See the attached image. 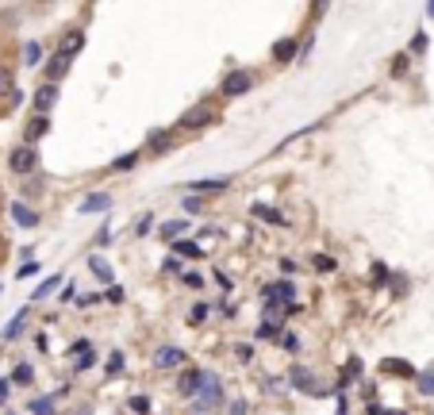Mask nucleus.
<instances>
[{"label": "nucleus", "instance_id": "obj_1", "mask_svg": "<svg viewBox=\"0 0 434 415\" xmlns=\"http://www.w3.org/2000/svg\"><path fill=\"white\" fill-rule=\"evenodd\" d=\"M223 381H219V373H212V369H204V381H200V392H196V400H193V412L196 415H204V412H215V407H223Z\"/></svg>", "mask_w": 434, "mask_h": 415}, {"label": "nucleus", "instance_id": "obj_2", "mask_svg": "<svg viewBox=\"0 0 434 415\" xmlns=\"http://www.w3.org/2000/svg\"><path fill=\"white\" fill-rule=\"evenodd\" d=\"M215 119H219L215 104H212V100H200V104H193V108H189V112L181 116V127H184V131H200V127L215 123Z\"/></svg>", "mask_w": 434, "mask_h": 415}, {"label": "nucleus", "instance_id": "obj_3", "mask_svg": "<svg viewBox=\"0 0 434 415\" xmlns=\"http://www.w3.org/2000/svg\"><path fill=\"white\" fill-rule=\"evenodd\" d=\"M8 169L12 174H20V177H27V174H35V169H39V150H35V146H16V150H12L8 154Z\"/></svg>", "mask_w": 434, "mask_h": 415}, {"label": "nucleus", "instance_id": "obj_4", "mask_svg": "<svg viewBox=\"0 0 434 415\" xmlns=\"http://www.w3.org/2000/svg\"><path fill=\"white\" fill-rule=\"evenodd\" d=\"M250 88H254V73L250 69H231V73L223 78L219 93L223 97H242V93H250Z\"/></svg>", "mask_w": 434, "mask_h": 415}, {"label": "nucleus", "instance_id": "obj_5", "mask_svg": "<svg viewBox=\"0 0 434 415\" xmlns=\"http://www.w3.org/2000/svg\"><path fill=\"white\" fill-rule=\"evenodd\" d=\"M227 189H231V174H223V177H200V181H189V193H193V196L227 193Z\"/></svg>", "mask_w": 434, "mask_h": 415}, {"label": "nucleus", "instance_id": "obj_6", "mask_svg": "<svg viewBox=\"0 0 434 415\" xmlns=\"http://www.w3.org/2000/svg\"><path fill=\"white\" fill-rule=\"evenodd\" d=\"M58 97H62L58 85H39V88H35V97H31V108H35V116H47L50 108L58 104Z\"/></svg>", "mask_w": 434, "mask_h": 415}, {"label": "nucleus", "instance_id": "obj_7", "mask_svg": "<svg viewBox=\"0 0 434 415\" xmlns=\"http://www.w3.org/2000/svg\"><path fill=\"white\" fill-rule=\"evenodd\" d=\"M108 208H112V193H88L85 200L77 204V215H104Z\"/></svg>", "mask_w": 434, "mask_h": 415}, {"label": "nucleus", "instance_id": "obj_8", "mask_svg": "<svg viewBox=\"0 0 434 415\" xmlns=\"http://www.w3.org/2000/svg\"><path fill=\"white\" fill-rule=\"evenodd\" d=\"M12 223L31 231V227H39V212H31V204H23V200H12Z\"/></svg>", "mask_w": 434, "mask_h": 415}, {"label": "nucleus", "instance_id": "obj_9", "mask_svg": "<svg viewBox=\"0 0 434 415\" xmlns=\"http://www.w3.org/2000/svg\"><path fill=\"white\" fill-rule=\"evenodd\" d=\"M154 366L158 369H177V366H184V350L181 346H158L154 350Z\"/></svg>", "mask_w": 434, "mask_h": 415}, {"label": "nucleus", "instance_id": "obj_10", "mask_svg": "<svg viewBox=\"0 0 434 415\" xmlns=\"http://www.w3.org/2000/svg\"><path fill=\"white\" fill-rule=\"evenodd\" d=\"M200 381H204V369H184L181 381H177V392H181L184 400H196V392H200Z\"/></svg>", "mask_w": 434, "mask_h": 415}, {"label": "nucleus", "instance_id": "obj_11", "mask_svg": "<svg viewBox=\"0 0 434 415\" xmlns=\"http://www.w3.org/2000/svg\"><path fill=\"white\" fill-rule=\"evenodd\" d=\"M27 319H31V304H23V308L16 311L8 323H4V342H16V338H20V331L27 327Z\"/></svg>", "mask_w": 434, "mask_h": 415}, {"label": "nucleus", "instance_id": "obj_12", "mask_svg": "<svg viewBox=\"0 0 434 415\" xmlns=\"http://www.w3.org/2000/svg\"><path fill=\"white\" fill-rule=\"evenodd\" d=\"M273 62H280V66H289V62H300V43H296V39H280V43H273Z\"/></svg>", "mask_w": 434, "mask_h": 415}, {"label": "nucleus", "instance_id": "obj_13", "mask_svg": "<svg viewBox=\"0 0 434 415\" xmlns=\"http://www.w3.org/2000/svg\"><path fill=\"white\" fill-rule=\"evenodd\" d=\"M181 235H189V220H169V223L158 227V239L162 242H177Z\"/></svg>", "mask_w": 434, "mask_h": 415}, {"label": "nucleus", "instance_id": "obj_14", "mask_svg": "<svg viewBox=\"0 0 434 415\" xmlns=\"http://www.w3.org/2000/svg\"><path fill=\"white\" fill-rule=\"evenodd\" d=\"M289 377H292V385L300 388V392H319V385H315V377L308 373L304 366H292L289 369Z\"/></svg>", "mask_w": 434, "mask_h": 415}, {"label": "nucleus", "instance_id": "obj_15", "mask_svg": "<svg viewBox=\"0 0 434 415\" xmlns=\"http://www.w3.org/2000/svg\"><path fill=\"white\" fill-rule=\"evenodd\" d=\"M88 270H93V277H97L100 285H112V277H116V273H112V265H108L100 254H88Z\"/></svg>", "mask_w": 434, "mask_h": 415}, {"label": "nucleus", "instance_id": "obj_16", "mask_svg": "<svg viewBox=\"0 0 434 415\" xmlns=\"http://www.w3.org/2000/svg\"><path fill=\"white\" fill-rule=\"evenodd\" d=\"M47 66V85H58V78L69 69V58L66 54H54V62H43Z\"/></svg>", "mask_w": 434, "mask_h": 415}, {"label": "nucleus", "instance_id": "obj_17", "mask_svg": "<svg viewBox=\"0 0 434 415\" xmlns=\"http://www.w3.org/2000/svg\"><path fill=\"white\" fill-rule=\"evenodd\" d=\"M47 131H50V119H47V116H35V119L27 123V131H23V135H27V146H31V143H39V139L47 135Z\"/></svg>", "mask_w": 434, "mask_h": 415}, {"label": "nucleus", "instance_id": "obj_18", "mask_svg": "<svg viewBox=\"0 0 434 415\" xmlns=\"http://www.w3.org/2000/svg\"><path fill=\"white\" fill-rule=\"evenodd\" d=\"M173 254H177V258H189V261L204 258V250H200V246H196L193 239H177V242H173Z\"/></svg>", "mask_w": 434, "mask_h": 415}, {"label": "nucleus", "instance_id": "obj_19", "mask_svg": "<svg viewBox=\"0 0 434 415\" xmlns=\"http://www.w3.org/2000/svg\"><path fill=\"white\" fill-rule=\"evenodd\" d=\"M250 215H258V220H265V223H285L280 208H269V204H250Z\"/></svg>", "mask_w": 434, "mask_h": 415}, {"label": "nucleus", "instance_id": "obj_20", "mask_svg": "<svg viewBox=\"0 0 434 415\" xmlns=\"http://www.w3.org/2000/svg\"><path fill=\"white\" fill-rule=\"evenodd\" d=\"M8 381H12V385H23V388H27V385H35V366L20 361V366H16V373H12Z\"/></svg>", "mask_w": 434, "mask_h": 415}, {"label": "nucleus", "instance_id": "obj_21", "mask_svg": "<svg viewBox=\"0 0 434 415\" xmlns=\"http://www.w3.org/2000/svg\"><path fill=\"white\" fill-rule=\"evenodd\" d=\"M146 146H150L154 154H165V150L173 146V135H169V131H154V135L146 139Z\"/></svg>", "mask_w": 434, "mask_h": 415}, {"label": "nucleus", "instance_id": "obj_22", "mask_svg": "<svg viewBox=\"0 0 434 415\" xmlns=\"http://www.w3.org/2000/svg\"><path fill=\"white\" fill-rule=\"evenodd\" d=\"M58 285H62V277H58V273H54V277H47V281H43V285H39V289H35V296H31L27 304H43V300H47L50 292L58 289Z\"/></svg>", "mask_w": 434, "mask_h": 415}, {"label": "nucleus", "instance_id": "obj_23", "mask_svg": "<svg viewBox=\"0 0 434 415\" xmlns=\"http://www.w3.org/2000/svg\"><path fill=\"white\" fill-rule=\"evenodd\" d=\"M81 47H85V35H81V31H69V39H62V50H58V54L73 58V54H77Z\"/></svg>", "mask_w": 434, "mask_h": 415}, {"label": "nucleus", "instance_id": "obj_24", "mask_svg": "<svg viewBox=\"0 0 434 415\" xmlns=\"http://www.w3.org/2000/svg\"><path fill=\"white\" fill-rule=\"evenodd\" d=\"M43 62H47V58H43V47H39V43H27V47H23V66L35 69V66H43Z\"/></svg>", "mask_w": 434, "mask_h": 415}, {"label": "nucleus", "instance_id": "obj_25", "mask_svg": "<svg viewBox=\"0 0 434 415\" xmlns=\"http://www.w3.org/2000/svg\"><path fill=\"white\" fill-rule=\"evenodd\" d=\"M54 404H58V400H54V396H39V400H31V415H54Z\"/></svg>", "mask_w": 434, "mask_h": 415}, {"label": "nucleus", "instance_id": "obj_26", "mask_svg": "<svg viewBox=\"0 0 434 415\" xmlns=\"http://www.w3.org/2000/svg\"><path fill=\"white\" fill-rule=\"evenodd\" d=\"M138 165V150H131V154H119L116 162H112V169H116V174H127V169H135Z\"/></svg>", "mask_w": 434, "mask_h": 415}, {"label": "nucleus", "instance_id": "obj_27", "mask_svg": "<svg viewBox=\"0 0 434 415\" xmlns=\"http://www.w3.org/2000/svg\"><path fill=\"white\" fill-rule=\"evenodd\" d=\"M415 381H419V392H423V396H434V369L415 373Z\"/></svg>", "mask_w": 434, "mask_h": 415}, {"label": "nucleus", "instance_id": "obj_28", "mask_svg": "<svg viewBox=\"0 0 434 415\" xmlns=\"http://www.w3.org/2000/svg\"><path fill=\"white\" fill-rule=\"evenodd\" d=\"M123 361H127V357H123V350H112V354H108V373H112V377H116V373H123Z\"/></svg>", "mask_w": 434, "mask_h": 415}, {"label": "nucleus", "instance_id": "obj_29", "mask_svg": "<svg viewBox=\"0 0 434 415\" xmlns=\"http://www.w3.org/2000/svg\"><path fill=\"white\" fill-rule=\"evenodd\" d=\"M385 369H388V373H404V377H415V369L407 366V361H400V357H388V361H385Z\"/></svg>", "mask_w": 434, "mask_h": 415}, {"label": "nucleus", "instance_id": "obj_30", "mask_svg": "<svg viewBox=\"0 0 434 415\" xmlns=\"http://www.w3.org/2000/svg\"><path fill=\"white\" fill-rule=\"evenodd\" d=\"M277 342H280L285 350H289V354H296V350H300V338H296V331H280V338H277Z\"/></svg>", "mask_w": 434, "mask_h": 415}, {"label": "nucleus", "instance_id": "obj_31", "mask_svg": "<svg viewBox=\"0 0 434 415\" xmlns=\"http://www.w3.org/2000/svg\"><path fill=\"white\" fill-rule=\"evenodd\" d=\"M39 270H43L39 261H23L20 270H16V281H31V277H35V273H39Z\"/></svg>", "mask_w": 434, "mask_h": 415}, {"label": "nucleus", "instance_id": "obj_32", "mask_svg": "<svg viewBox=\"0 0 434 415\" xmlns=\"http://www.w3.org/2000/svg\"><path fill=\"white\" fill-rule=\"evenodd\" d=\"M311 265H315L319 273H335V258H327V254H315V258H311Z\"/></svg>", "mask_w": 434, "mask_h": 415}, {"label": "nucleus", "instance_id": "obj_33", "mask_svg": "<svg viewBox=\"0 0 434 415\" xmlns=\"http://www.w3.org/2000/svg\"><path fill=\"white\" fill-rule=\"evenodd\" d=\"M204 319H208V304H204V300H196L193 311H189V323H204Z\"/></svg>", "mask_w": 434, "mask_h": 415}, {"label": "nucleus", "instance_id": "obj_34", "mask_svg": "<svg viewBox=\"0 0 434 415\" xmlns=\"http://www.w3.org/2000/svg\"><path fill=\"white\" fill-rule=\"evenodd\" d=\"M93 242H97V246H112V223H100V231H97V239H93Z\"/></svg>", "mask_w": 434, "mask_h": 415}, {"label": "nucleus", "instance_id": "obj_35", "mask_svg": "<svg viewBox=\"0 0 434 415\" xmlns=\"http://www.w3.org/2000/svg\"><path fill=\"white\" fill-rule=\"evenodd\" d=\"M93 366H97V354L88 350V354H77V366H73V369H77V373H85V369H93Z\"/></svg>", "mask_w": 434, "mask_h": 415}, {"label": "nucleus", "instance_id": "obj_36", "mask_svg": "<svg viewBox=\"0 0 434 415\" xmlns=\"http://www.w3.org/2000/svg\"><path fill=\"white\" fill-rule=\"evenodd\" d=\"M131 412L135 415H150V400H146V396H131Z\"/></svg>", "mask_w": 434, "mask_h": 415}, {"label": "nucleus", "instance_id": "obj_37", "mask_svg": "<svg viewBox=\"0 0 434 415\" xmlns=\"http://www.w3.org/2000/svg\"><path fill=\"white\" fill-rule=\"evenodd\" d=\"M181 281L189 285V289H200V285H204V277H200L196 270H184V273H181Z\"/></svg>", "mask_w": 434, "mask_h": 415}, {"label": "nucleus", "instance_id": "obj_38", "mask_svg": "<svg viewBox=\"0 0 434 415\" xmlns=\"http://www.w3.org/2000/svg\"><path fill=\"white\" fill-rule=\"evenodd\" d=\"M162 270L165 273H184V265H181V258H177V254H169V258L162 261Z\"/></svg>", "mask_w": 434, "mask_h": 415}, {"label": "nucleus", "instance_id": "obj_39", "mask_svg": "<svg viewBox=\"0 0 434 415\" xmlns=\"http://www.w3.org/2000/svg\"><path fill=\"white\" fill-rule=\"evenodd\" d=\"M373 281H376V285H385V281H388V265H385V261H373Z\"/></svg>", "mask_w": 434, "mask_h": 415}, {"label": "nucleus", "instance_id": "obj_40", "mask_svg": "<svg viewBox=\"0 0 434 415\" xmlns=\"http://www.w3.org/2000/svg\"><path fill=\"white\" fill-rule=\"evenodd\" d=\"M184 212H204V196H184Z\"/></svg>", "mask_w": 434, "mask_h": 415}, {"label": "nucleus", "instance_id": "obj_41", "mask_svg": "<svg viewBox=\"0 0 434 415\" xmlns=\"http://www.w3.org/2000/svg\"><path fill=\"white\" fill-rule=\"evenodd\" d=\"M4 93L12 97V73L8 69H0V97H4Z\"/></svg>", "mask_w": 434, "mask_h": 415}, {"label": "nucleus", "instance_id": "obj_42", "mask_svg": "<svg viewBox=\"0 0 434 415\" xmlns=\"http://www.w3.org/2000/svg\"><path fill=\"white\" fill-rule=\"evenodd\" d=\"M88 350H93V342H88V338H77V342L69 346V354H88Z\"/></svg>", "mask_w": 434, "mask_h": 415}, {"label": "nucleus", "instance_id": "obj_43", "mask_svg": "<svg viewBox=\"0 0 434 415\" xmlns=\"http://www.w3.org/2000/svg\"><path fill=\"white\" fill-rule=\"evenodd\" d=\"M100 300H104L100 292H93V296H77V308H93V304H100Z\"/></svg>", "mask_w": 434, "mask_h": 415}, {"label": "nucleus", "instance_id": "obj_44", "mask_svg": "<svg viewBox=\"0 0 434 415\" xmlns=\"http://www.w3.org/2000/svg\"><path fill=\"white\" fill-rule=\"evenodd\" d=\"M8 396H12V381L8 377H0V404H8Z\"/></svg>", "mask_w": 434, "mask_h": 415}, {"label": "nucleus", "instance_id": "obj_45", "mask_svg": "<svg viewBox=\"0 0 434 415\" xmlns=\"http://www.w3.org/2000/svg\"><path fill=\"white\" fill-rule=\"evenodd\" d=\"M234 357H239V361H250V357H254V346H246V342H242V346H234Z\"/></svg>", "mask_w": 434, "mask_h": 415}, {"label": "nucleus", "instance_id": "obj_46", "mask_svg": "<svg viewBox=\"0 0 434 415\" xmlns=\"http://www.w3.org/2000/svg\"><path fill=\"white\" fill-rule=\"evenodd\" d=\"M150 227H154V215L146 212L143 220H138V227H135V231H138V235H146V231H150Z\"/></svg>", "mask_w": 434, "mask_h": 415}, {"label": "nucleus", "instance_id": "obj_47", "mask_svg": "<svg viewBox=\"0 0 434 415\" xmlns=\"http://www.w3.org/2000/svg\"><path fill=\"white\" fill-rule=\"evenodd\" d=\"M212 281H215V285H219L223 292H231V289H234V285H231V277H227V273H215Z\"/></svg>", "mask_w": 434, "mask_h": 415}, {"label": "nucleus", "instance_id": "obj_48", "mask_svg": "<svg viewBox=\"0 0 434 415\" xmlns=\"http://www.w3.org/2000/svg\"><path fill=\"white\" fill-rule=\"evenodd\" d=\"M108 300H112V304H119V300H123V289H119V285H108V292H104Z\"/></svg>", "mask_w": 434, "mask_h": 415}, {"label": "nucleus", "instance_id": "obj_49", "mask_svg": "<svg viewBox=\"0 0 434 415\" xmlns=\"http://www.w3.org/2000/svg\"><path fill=\"white\" fill-rule=\"evenodd\" d=\"M411 50H415V54H423V50H426V35H423V31L411 39Z\"/></svg>", "mask_w": 434, "mask_h": 415}, {"label": "nucleus", "instance_id": "obj_50", "mask_svg": "<svg viewBox=\"0 0 434 415\" xmlns=\"http://www.w3.org/2000/svg\"><path fill=\"white\" fill-rule=\"evenodd\" d=\"M246 407H250L246 400H234V404H231V412H227V415H246Z\"/></svg>", "mask_w": 434, "mask_h": 415}, {"label": "nucleus", "instance_id": "obj_51", "mask_svg": "<svg viewBox=\"0 0 434 415\" xmlns=\"http://www.w3.org/2000/svg\"><path fill=\"white\" fill-rule=\"evenodd\" d=\"M346 407H350V400H346V392H338V415H346Z\"/></svg>", "mask_w": 434, "mask_h": 415}, {"label": "nucleus", "instance_id": "obj_52", "mask_svg": "<svg viewBox=\"0 0 434 415\" xmlns=\"http://www.w3.org/2000/svg\"><path fill=\"white\" fill-rule=\"evenodd\" d=\"M426 16H431V20H434V4H426Z\"/></svg>", "mask_w": 434, "mask_h": 415}, {"label": "nucleus", "instance_id": "obj_53", "mask_svg": "<svg viewBox=\"0 0 434 415\" xmlns=\"http://www.w3.org/2000/svg\"><path fill=\"white\" fill-rule=\"evenodd\" d=\"M385 415H404V412H385Z\"/></svg>", "mask_w": 434, "mask_h": 415}, {"label": "nucleus", "instance_id": "obj_54", "mask_svg": "<svg viewBox=\"0 0 434 415\" xmlns=\"http://www.w3.org/2000/svg\"><path fill=\"white\" fill-rule=\"evenodd\" d=\"M0 289H4V285H0Z\"/></svg>", "mask_w": 434, "mask_h": 415}]
</instances>
